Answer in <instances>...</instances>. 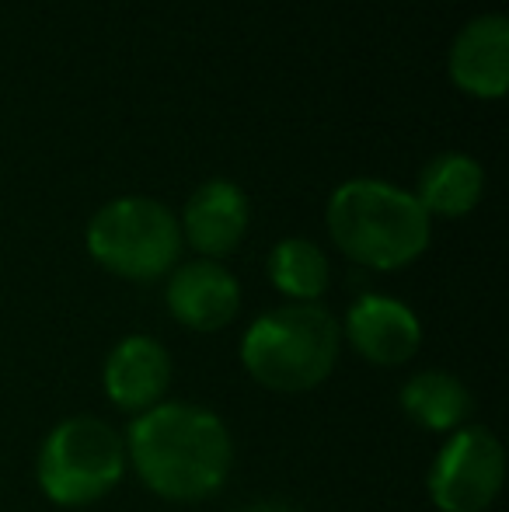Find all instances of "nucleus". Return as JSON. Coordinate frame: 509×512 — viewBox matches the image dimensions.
<instances>
[{
    "label": "nucleus",
    "instance_id": "f257e3e1",
    "mask_svg": "<svg viewBox=\"0 0 509 512\" xmlns=\"http://www.w3.org/2000/svg\"><path fill=\"white\" fill-rule=\"evenodd\" d=\"M123 443L143 485L168 502L210 499L231 474V432L210 408L161 401L129 422Z\"/></svg>",
    "mask_w": 509,
    "mask_h": 512
},
{
    "label": "nucleus",
    "instance_id": "f03ea898",
    "mask_svg": "<svg viewBox=\"0 0 509 512\" xmlns=\"http://www.w3.org/2000/svg\"><path fill=\"white\" fill-rule=\"evenodd\" d=\"M328 234L356 265L391 272L412 265L429 248L433 216L398 185L353 178L328 199Z\"/></svg>",
    "mask_w": 509,
    "mask_h": 512
},
{
    "label": "nucleus",
    "instance_id": "7ed1b4c3",
    "mask_svg": "<svg viewBox=\"0 0 509 512\" xmlns=\"http://www.w3.org/2000/svg\"><path fill=\"white\" fill-rule=\"evenodd\" d=\"M342 349V328L321 304H290L262 314L241 338L248 377L276 394L325 384Z\"/></svg>",
    "mask_w": 509,
    "mask_h": 512
},
{
    "label": "nucleus",
    "instance_id": "20e7f679",
    "mask_svg": "<svg viewBox=\"0 0 509 512\" xmlns=\"http://www.w3.org/2000/svg\"><path fill=\"white\" fill-rule=\"evenodd\" d=\"M39 488L63 509L105 499L126 474V443L109 422L91 415L63 418L39 450Z\"/></svg>",
    "mask_w": 509,
    "mask_h": 512
},
{
    "label": "nucleus",
    "instance_id": "39448f33",
    "mask_svg": "<svg viewBox=\"0 0 509 512\" xmlns=\"http://www.w3.org/2000/svg\"><path fill=\"white\" fill-rule=\"evenodd\" d=\"M88 251L102 269L133 283H150L175 269L182 230L164 203L147 196H123L91 216Z\"/></svg>",
    "mask_w": 509,
    "mask_h": 512
},
{
    "label": "nucleus",
    "instance_id": "423d86ee",
    "mask_svg": "<svg viewBox=\"0 0 509 512\" xmlns=\"http://www.w3.org/2000/svg\"><path fill=\"white\" fill-rule=\"evenodd\" d=\"M506 478L503 443L485 425L450 432L426 474L429 499L440 512H485Z\"/></svg>",
    "mask_w": 509,
    "mask_h": 512
},
{
    "label": "nucleus",
    "instance_id": "0eeeda50",
    "mask_svg": "<svg viewBox=\"0 0 509 512\" xmlns=\"http://www.w3.org/2000/svg\"><path fill=\"white\" fill-rule=\"evenodd\" d=\"M346 342L374 366H401L419 352L422 324L394 297L367 293L346 314Z\"/></svg>",
    "mask_w": 509,
    "mask_h": 512
},
{
    "label": "nucleus",
    "instance_id": "6e6552de",
    "mask_svg": "<svg viewBox=\"0 0 509 512\" xmlns=\"http://www.w3.org/2000/svg\"><path fill=\"white\" fill-rule=\"evenodd\" d=\"M164 304L171 317L192 331H220L238 317L241 310V286L220 262L199 258L168 279Z\"/></svg>",
    "mask_w": 509,
    "mask_h": 512
},
{
    "label": "nucleus",
    "instance_id": "1a4fd4ad",
    "mask_svg": "<svg viewBox=\"0 0 509 512\" xmlns=\"http://www.w3.org/2000/svg\"><path fill=\"white\" fill-rule=\"evenodd\" d=\"M105 394L116 408L143 411L157 408L171 387V356L157 338L129 335L109 352L102 370Z\"/></svg>",
    "mask_w": 509,
    "mask_h": 512
},
{
    "label": "nucleus",
    "instance_id": "9d476101",
    "mask_svg": "<svg viewBox=\"0 0 509 512\" xmlns=\"http://www.w3.org/2000/svg\"><path fill=\"white\" fill-rule=\"evenodd\" d=\"M248 216H252V209H248L245 192L227 178H213L189 196L178 230L199 255L213 262V258H224L238 248L248 230Z\"/></svg>",
    "mask_w": 509,
    "mask_h": 512
},
{
    "label": "nucleus",
    "instance_id": "9b49d317",
    "mask_svg": "<svg viewBox=\"0 0 509 512\" xmlns=\"http://www.w3.org/2000/svg\"><path fill=\"white\" fill-rule=\"evenodd\" d=\"M450 77L475 98H499L509 84V25L503 14H478L450 46Z\"/></svg>",
    "mask_w": 509,
    "mask_h": 512
},
{
    "label": "nucleus",
    "instance_id": "f8f14e48",
    "mask_svg": "<svg viewBox=\"0 0 509 512\" xmlns=\"http://www.w3.org/2000/svg\"><path fill=\"white\" fill-rule=\"evenodd\" d=\"M485 192V175L482 164L468 154H457V150H447V154L433 157V161L422 168L419 175V189L412 192L419 199V206L426 209L429 216H468L471 209L482 203Z\"/></svg>",
    "mask_w": 509,
    "mask_h": 512
},
{
    "label": "nucleus",
    "instance_id": "ddd939ff",
    "mask_svg": "<svg viewBox=\"0 0 509 512\" xmlns=\"http://www.w3.org/2000/svg\"><path fill=\"white\" fill-rule=\"evenodd\" d=\"M401 411L429 432H457L468 425L475 401L471 391L447 370H422L401 387Z\"/></svg>",
    "mask_w": 509,
    "mask_h": 512
},
{
    "label": "nucleus",
    "instance_id": "4468645a",
    "mask_svg": "<svg viewBox=\"0 0 509 512\" xmlns=\"http://www.w3.org/2000/svg\"><path fill=\"white\" fill-rule=\"evenodd\" d=\"M269 279L283 297L297 304H318V297L328 290V269L325 251L307 237H286L269 251Z\"/></svg>",
    "mask_w": 509,
    "mask_h": 512
},
{
    "label": "nucleus",
    "instance_id": "2eb2a0df",
    "mask_svg": "<svg viewBox=\"0 0 509 512\" xmlns=\"http://www.w3.org/2000/svg\"><path fill=\"white\" fill-rule=\"evenodd\" d=\"M241 512H293L290 506H286V502H252V506H245Z\"/></svg>",
    "mask_w": 509,
    "mask_h": 512
}]
</instances>
